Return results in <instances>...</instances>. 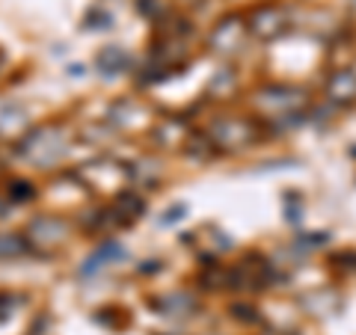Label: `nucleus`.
I'll use <instances>...</instances> for the list:
<instances>
[{"label": "nucleus", "instance_id": "obj_1", "mask_svg": "<svg viewBox=\"0 0 356 335\" xmlns=\"http://www.w3.org/2000/svg\"><path fill=\"white\" fill-rule=\"evenodd\" d=\"M63 131L60 128H39L33 137L24 142V154L30 161H36V163H51V161H57L60 154L65 152L63 146Z\"/></svg>", "mask_w": 356, "mask_h": 335}, {"label": "nucleus", "instance_id": "obj_2", "mask_svg": "<svg viewBox=\"0 0 356 335\" xmlns=\"http://www.w3.org/2000/svg\"><path fill=\"white\" fill-rule=\"evenodd\" d=\"M250 24H252V33H259V36H264V39L280 36L282 27H285V13L282 9H273V6H261V9L252 13Z\"/></svg>", "mask_w": 356, "mask_h": 335}, {"label": "nucleus", "instance_id": "obj_3", "mask_svg": "<svg viewBox=\"0 0 356 335\" xmlns=\"http://www.w3.org/2000/svg\"><path fill=\"white\" fill-rule=\"evenodd\" d=\"M241 42H243V27L238 21H222V24L214 30V39H211V44H214L220 54H232Z\"/></svg>", "mask_w": 356, "mask_h": 335}, {"label": "nucleus", "instance_id": "obj_4", "mask_svg": "<svg viewBox=\"0 0 356 335\" xmlns=\"http://www.w3.org/2000/svg\"><path fill=\"white\" fill-rule=\"evenodd\" d=\"M30 234L39 243H48V247H54V243H60L65 238V226L60 220H54V217H42V220H36L30 226Z\"/></svg>", "mask_w": 356, "mask_h": 335}, {"label": "nucleus", "instance_id": "obj_5", "mask_svg": "<svg viewBox=\"0 0 356 335\" xmlns=\"http://www.w3.org/2000/svg\"><path fill=\"white\" fill-rule=\"evenodd\" d=\"M327 95L332 101H353L356 98V77L350 72H339L327 86Z\"/></svg>", "mask_w": 356, "mask_h": 335}, {"label": "nucleus", "instance_id": "obj_6", "mask_svg": "<svg viewBox=\"0 0 356 335\" xmlns=\"http://www.w3.org/2000/svg\"><path fill=\"white\" fill-rule=\"evenodd\" d=\"M24 122H27L24 107H18V104L9 101V113L0 116V133H13V131H18V128H24Z\"/></svg>", "mask_w": 356, "mask_h": 335}, {"label": "nucleus", "instance_id": "obj_7", "mask_svg": "<svg viewBox=\"0 0 356 335\" xmlns=\"http://www.w3.org/2000/svg\"><path fill=\"white\" fill-rule=\"evenodd\" d=\"M27 243L21 238H13V234H3L0 238V259H13V255H24Z\"/></svg>", "mask_w": 356, "mask_h": 335}]
</instances>
